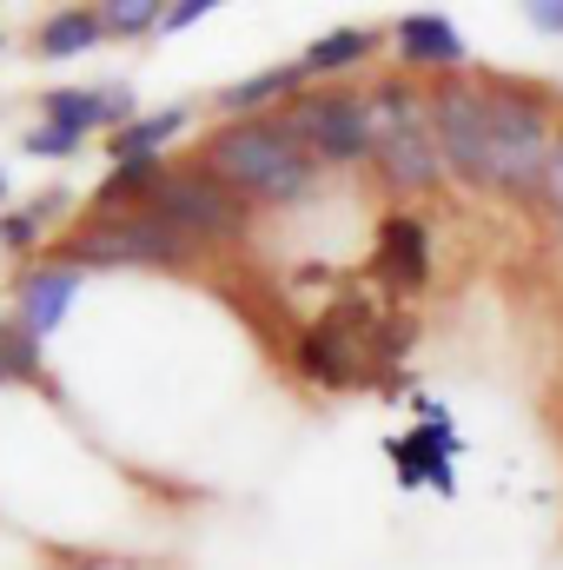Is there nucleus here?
Listing matches in <instances>:
<instances>
[{"mask_svg":"<svg viewBox=\"0 0 563 570\" xmlns=\"http://www.w3.org/2000/svg\"><path fill=\"white\" fill-rule=\"evenodd\" d=\"M199 166L233 186L239 199H266V206H285V199H305L312 193V153L285 134L279 120H233L219 127Z\"/></svg>","mask_w":563,"mask_h":570,"instance_id":"1","label":"nucleus"},{"mask_svg":"<svg viewBox=\"0 0 563 570\" xmlns=\"http://www.w3.org/2000/svg\"><path fill=\"white\" fill-rule=\"evenodd\" d=\"M551 114L517 87H484V186L537 193L551 166Z\"/></svg>","mask_w":563,"mask_h":570,"instance_id":"2","label":"nucleus"},{"mask_svg":"<svg viewBox=\"0 0 563 570\" xmlns=\"http://www.w3.org/2000/svg\"><path fill=\"white\" fill-rule=\"evenodd\" d=\"M365 107H372V159H378V173L398 193H424L444 173L437 134H431V94L385 80V87L365 94Z\"/></svg>","mask_w":563,"mask_h":570,"instance_id":"3","label":"nucleus"},{"mask_svg":"<svg viewBox=\"0 0 563 570\" xmlns=\"http://www.w3.org/2000/svg\"><path fill=\"white\" fill-rule=\"evenodd\" d=\"M73 266H186L192 239H179L166 219L152 213H100L80 226V239L67 246Z\"/></svg>","mask_w":563,"mask_h":570,"instance_id":"4","label":"nucleus"},{"mask_svg":"<svg viewBox=\"0 0 563 570\" xmlns=\"http://www.w3.org/2000/svg\"><path fill=\"white\" fill-rule=\"evenodd\" d=\"M279 127L305 146L312 159H332V166H352L372 153V107L358 94H298L279 114Z\"/></svg>","mask_w":563,"mask_h":570,"instance_id":"5","label":"nucleus"},{"mask_svg":"<svg viewBox=\"0 0 563 570\" xmlns=\"http://www.w3.org/2000/svg\"><path fill=\"white\" fill-rule=\"evenodd\" d=\"M146 213L166 219L179 239H233V233L246 226V199H239L233 186H219L206 166H192V173H166V186L152 193Z\"/></svg>","mask_w":563,"mask_h":570,"instance_id":"6","label":"nucleus"},{"mask_svg":"<svg viewBox=\"0 0 563 570\" xmlns=\"http://www.w3.org/2000/svg\"><path fill=\"white\" fill-rule=\"evenodd\" d=\"M431 134H437V159L457 179L484 186V87H471L457 73L437 80L431 87Z\"/></svg>","mask_w":563,"mask_h":570,"instance_id":"7","label":"nucleus"},{"mask_svg":"<svg viewBox=\"0 0 563 570\" xmlns=\"http://www.w3.org/2000/svg\"><path fill=\"white\" fill-rule=\"evenodd\" d=\"M80 279H87V266H73V259H53V266H33L27 279H20V332L40 345L53 325H60V312L80 298Z\"/></svg>","mask_w":563,"mask_h":570,"instance_id":"8","label":"nucleus"},{"mask_svg":"<svg viewBox=\"0 0 563 570\" xmlns=\"http://www.w3.org/2000/svg\"><path fill=\"white\" fill-rule=\"evenodd\" d=\"M385 451H392V464H398L405 484H437V491H451V451H457V438H451L444 419H431L424 431L392 438Z\"/></svg>","mask_w":563,"mask_h":570,"instance_id":"9","label":"nucleus"},{"mask_svg":"<svg viewBox=\"0 0 563 570\" xmlns=\"http://www.w3.org/2000/svg\"><path fill=\"white\" fill-rule=\"evenodd\" d=\"M47 120L60 127V134H73V140H87L93 127H107V120H120L127 107H134V94L127 87H107V94H93V87H53L47 100Z\"/></svg>","mask_w":563,"mask_h":570,"instance_id":"10","label":"nucleus"},{"mask_svg":"<svg viewBox=\"0 0 563 570\" xmlns=\"http://www.w3.org/2000/svg\"><path fill=\"white\" fill-rule=\"evenodd\" d=\"M398 53H405L412 67H437V73H457V67L471 60L464 33H457L444 13H405V20H398Z\"/></svg>","mask_w":563,"mask_h":570,"instance_id":"11","label":"nucleus"},{"mask_svg":"<svg viewBox=\"0 0 563 570\" xmlns=\"http://www.w3.org/2000/svg\"><path fill=\"white\" fill-rule=\"evenodd\" d=\"M378 259H385L392 285H424V279H431V246H424L418 219L392 213V219H385V233H378Z\"/></svg>","mask_w":563,"mask_h":570,"instance_id":"12","label":"nucleus"},{"mask_svg":"<svg viewBox=\"0 0 563 570\" xmlns=\"http://www.w3.org/2000/svg\"><path fill=\"white\" fill-rule=\"evenodd\" d=\"M186 127V107H159V114H140L113 134V159H159V146Z\"/></svg>","mask_w":563,"mask_h":570,"instance_id":"13","label":"nucleus"},{"mask_svg":"<svg viewBox=\"0 0 563 570\" xmlns=\"http://www.w3.org/2000/svg\"><path fill=\"white\" fill-rule=\"evenodd\" d=\"M372 53V33L365 27H332V33H318L298 60H305V73H345V67H358Z\"/></svg>","mask_w":563,"mask_h":570,"instance_id":"14","label":"nucleus"},{"mask_svg":"<svg viewBox=\"0 0 563 570\" xmlns=\"http://www.w3.org/2000/svg\"><path fill=\"white\" fill-rule=\"evenodd\" d=\"M159 186H166V166H159V159H120L113 179L100 186V206H127V199H134V213H146Z\"/></svg>","mask_w":563,"mask_h":570,"instance_id":"15","label":"nucleus"},{"mask_svg":"<svg viewBox=\"0 0 563 570\" xmlns=\"http://www.w3.org/2000/svg\"><path fill=\"white\" fill-rule=\"evenodd\" d=\"M107 33V20H100V7H73V13H53L47 27H40V53H53V60H67V53H80V47H93Z\"/></svg>","mask_w":563,"mask_h":570,"instance_id":"16","label":"nucleus"},{"mask_svg":"<svg viewBox=\"0 0 563 570\" xmlns=\"http://www.w3.org/2000/svg\"><path fill=\"white\" fill-rule=\"evenodd\" d=\"M312 73H305V60H285V67H273V73H253V80H239V87H226L219 100L226 107H259V100H298V87H305Z\"/></svg>","mask_w":563,"mask_h":570,"instance_id":"17","label":"nucleus"},{"mask_svg":"<svg viewBox=\"0 0 563 570\" xmlns=\"http://www.w3.org/2000/svg\"><path fill=\"white\" fill-rule=\"evenodd\" d=\"M0 379H40V345L13 325V332H0Z\"/></svg>","mask_w":563,"mask_h":570,"instance_id":"18","label":"nucleus"},{"mask_svg":"<svg viewBox=\"0 0 563 570\" xmlns=\"http://www.w3.org/2000/svg\"><path fill=\"white\" fill-rule=\"evenodd\" d=\"M159 13L166 7H152V0H113V7H100L107 33H146V27H159Z\"/></svg>","mask_w":563,"mask_h":570,"instance_id":"19","label":"nucleus"},{"mask_svg":"<svg viewBox=\"0 0 563 570\" xmlns=\"http://www.w3.org/2000/svg\"><path fill=\"white\" fill-rule=\"evenodd\" d=\"M537 193H544V206L557 213V226H563V134H557V146H551V166H544V186H537Z\"/></svg>","mask_w":563,"mask_h":570,"instance_id":"20","label":"nucleus"},{"mask_svg":"<svg viewBox=\"0 0 563 570\" xmlns=\"http://www.w3.org/2000/svg\"><path fill=\"white\" fill-rule=\"evenodd\" d=\"M40 239V213H7L0 219V246H33Z\"/></svg>","mask_w":563,"mask_h":570,"instance_id":"21","label":"nucleus"},{"mask_svg":"<svg viewBox=\"0 0 563 570\" xmlns=\"http://www.w3.org/2000/svg\"><path fill=\"white\" fill-rule=\"evenodd\" d=\"M206 13H213V0H172V7L159 13V27L179 33V27H192V20H206Z\"/></svg>","mask_w":563,"mask_h":570,"instance_id":"22","label":"nucleus"},{"mask_svg":"<svg viewBox=\"0 0 563 570\" xmlns=\"http://www.w3.org/2000/svg\"><path fill=\"white\" fill-rule=\"evenodd\" d=\"M73 134H60V127H33V134H27V153H73Z\"/></svg>","mask_w":563,"mask_h":570,"instance_id":"23","label":"nucleus"},{"mask_svg":"<svg viewBox=\"0 0 563 570\" xmlns=\"http://www.w3.org/2000/svg\"><path fill=\"white\" fill-rule=\"evenodd\" d=\"M531 13V27H544V33H563V0H537V7H524Z\"/></svg>","mask_w":563,"mask_h":570,"instance_id":"24","label":"nucleus"},{"mask_svg":"<svg viewBox=\"0 0 563 570\" xmlns=\"http://www.w3.org/2000/svg\"><path fill=\"white\" fill-rule=\"evenodd\" d=\"M0 193H7V179H0Z\"/></svg>","mask_w":563,"mask_h":570,"instance_id":"25","label":"nucleus"}]
</instances>
